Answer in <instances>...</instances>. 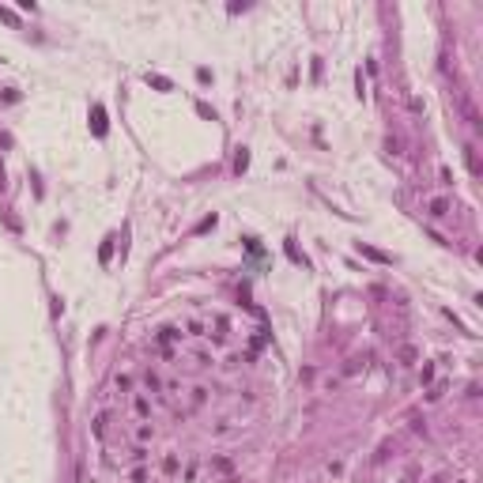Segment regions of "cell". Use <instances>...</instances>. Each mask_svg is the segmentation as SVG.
<instances>
[{
	"label": "cell",
	"mask_w": 483,
	"mask_h": 483,
	"mask_svg": "<svg viewBox=\"0 0 483 483\" xmlns=\"http://www.w3.org/2000/svg\"><path fill=\"white\" fill-rule=\"evenodd\" d=\"M208 400V389H193V408H200Z\"/></svg>",
	"instance_id": "10"
},
{
	"label": "cell",
	"mask_w": 483,
	"mask_h": 483,
	"mask_svg": "<svg viewBox=\"0 0 483 483\" xmlns=\"http://www.w3.org/2000/svg\"><path fill=\"white\" fill-rule=\"evenodd\" d=\"M106 427H110V416L102 412V416H94V423H91V434H94V438H106Z\"/></svg>",
	"instance_id": "4"
},
{
	"label": "cell",
	"mask_w": 483,
	"mask_h": 483,
	"mask_svg": "<svg viewBox=\"0 0 483 483\" xmlns=\"http://www.w3.org/2000/svg\"><path fill=\"white\" fill-rule=\"evenodd\" d=\"M151 434H155V431H151L147 423H144V427H136V442H151Z\"/></svg>",
	"instance_id": "9"
},
{
	"label": "cell",
	"mask_w": 483,
	"mask_h": 483,
	"mask_svg": "<svg viewBox=\"0 0 483 483\" xmlns=\"http://www.w3.org/2000/svg\"><path fill=\"white\" fill-rule=\"evenodd\" d=\"M446 215H450V200H431V219H446Z\"/></svg>",
	"instance_id": "3"
},
{
	"label": "cell",
	"mask_w": 483,
	"mask_h": 483,
	"mask_svg": "<svg viewBox=\"0 0 483 483\" xmlns=\"http://www.w3.org/2000/svg\"><path fill=\"white\" fill-rule=\"evenodd\" d=\"M212 468H215V472H223V476H230V472H234V465H230L227 457H215V461H212Z\"/></svg>",
	"instance_id": "7"
},
{
	"label": "cell",
	"mask_w": 483,
	"mask_h": 483,
	"mask_svg": "<svg viewBox=\"0 0 483 483\" xmlns=\"http://www.w3.org/2000/svg\"><path fill=\"white\" fill-rule=\"evenodd\" d=\"M215 227V215H208V219H200V227H196V234H204V230H212Z\"/></svg>",
	"instance_id": "12"
},
{
	"label": "cell",
	"mask_w": 483,
	"mask_h": 483,
	"mask_svg": "<svg viewBox=\"0 0 483 483\" xmlns=\"http://www.w3.org/2000/svg\"><path fill=\"white\" fill-rule=\"evenodd\" d=\"M132 412H136V416H140V419H144L147 412H151V400H147L144 393H132Z\"/></svg>",
	"instance_id": "2"
},
{
	"label": "cell",
	"mask_w": 483,
	"mask_h": 483,
	"mask_svg": "<svg viewBox=\"0 0 483 483\" xmlns=\"http://www.w3.org/2000/svg\"><path fill=\"white\" fill-rule=\"evenodd\" d=\"M94 132H98V136L106 132V121H102V110H94Z\"/></svg>",
	"instance_id": "11"
},
{
	"label": "cell",
	"mask_w": 483,
	"mask_h": 483,
	"mask_svg": "<svg viewBox=\"0 0 483 483\" xmlns=\"http://www.w3.org/2000/svg\"><path fill=\"white\" fill-rule=\"evenodd\" d=\"M196 476H200V461H189L185 472H181V483H196Z\"/></svg>",
	"instance_id": "5"
},
{
	"label": "cell",
	"mask_w": 483,
	"mask_h": 483,
	"mask_svg": "<svg viewBox=\"0 0 483 483\" xmlns=\"http://www.w3.org/2000/svg\"><path fill=\"white\" fill-rule=\"evenodd\" d=\"M144 385H147V393H162V382L155 378V374H147V378H144Z\"/></svg>",
	"instance_id": "8"
},
{
	"label": "cell",
	"mask_w": 483,
	"mask_h": 483,
	"mask_svg": "<svg viewBox=\"0 0 483 483\" xmlns=\"http://www.w3.org/2000/svg\"><path fill=\"white\" fill-rule=\"evenodd\" d=\"M178 468H181V457H178V453H166V457L159 461V472H162V476H174Z\"/></svg>",
	"instance_id": "1"
},
{
	"label": "cell",
	"mask_w": 483,
	"mask_h": 483,
	"mask_svg": "<svg viewBox=\"0 0 483 483\" xmlns=\"http://www.w3.org/2000/svg\"><path fill=\"white\" fill-rule=\"evenodd\" d=\"M0 19H4V23H19L15 11H8V8H0Z\"/></svg>",
	"instance_id": "13"
},
{
	"label": "cell",
	"mask_w": 483,
	"mask_h": 483,
	"mask_svg": "<svg viewBox=\"0 0 483 483\" xmlns=\"http://www.w3.org/2000/svg\"><path fill=\"white\" fill-rule=\"evenodd\" d=\"M465 159H468V170H472V174H480V155H476V147H472V144L465 147Z\"/></svg>",
	"instance_id": "6"
}]
</instances>
